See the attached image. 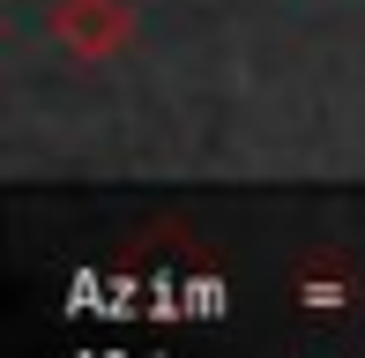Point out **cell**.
<instances>
[{
    "instance_id": "obj_1",
    "label": "cell",
    "mask_w": 365,
    "mask_h": 358,
    "mask_svg": "<svg viewBox=\"0 0 365 358\" xmlns=\"http://www.w3.org/2000/svg\"><path fill=\"white\" fill-rule=\"evenodd\" d=\"M127 38H135L127 0H60V8H53V45H60L68 60H82V68L120 60Z\"/></svg>"
},
{
    "instance_id": "obj_2",
    "label": "cell",
    "mask_w": 365,
    "mask_h": 358,
    "mask_svg": "<svg viewBox=\"0 0 365 358\" xmlns=\"http://www.w3.org/2000/svg\"><path fill=\"white\" fill-rule=\"evenodd\" d=\"M291 306L306 321H343V314H351V284H343V269L336 262H306V269L291 276Z\"/></svg>"
}]
</instances>
